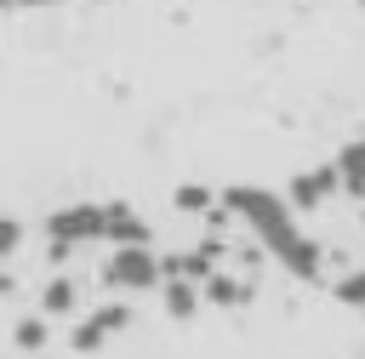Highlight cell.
<instances>
[{"instance_id": "1", "label": "cell", "mask_w": 365, "mask_h": 359, "mask_svg": "<svg viewBox=\"0 0 365 359\" xmlns=\"http://www.w3.org/2000/svg\"><path fill=\"white\" fill-rule=\"evenodd\" d=\"M228 205H234V217L274 251L279 268H291L297 279H319V245H314L308 234H297L291 199H279V194H268V188H228Z\"/></svg>"}, {"instance_id": "2", "label": "cell", "mask_w": 365, "mask_h": 359, "mask_svg": "<svg viewBox=\"0 0 365 359\" xmlns=\"http://www.w3.org/2000/svg\"><path fill=\"white\" fill-rule=\"evenodd\" d=\"M103 279L114 291H154L160 285V256L148 245H114V256L103 262Z\"/></svg>"}, {"instance_id": "3", "label": "cell", "mask_w": 365, "mask_h": 359, "mask_svg": "<svg viewBox=\"0 0 365 359\" xmlns=\"http://www.w3.org/2000/svg\"><path fill=\"white\" fill-rule=\"evenodd\" d=\"M46 234H51V256H63V251H74V245L103 239V211H97V205H68V211H51Z\"/></svg>"}, {"instance_id": "4", "label": "cell", "mask_w": 365, "mask_h": 359, "mask_svg": "<svg viewBox=\"0 0 365 359\" xmlns=\"http://www.w3.org/2000/svg\"><path fill=\"white\" fill-rule=\"evenodd\" d=\"M125 325H131V313H125L120 302H108V308H97V313H86V319L74 325V336H68V342H74L80 353H97V348H103L108 336H120Z\"/></svg>"}, {"instance_id": "5", "label": "cell", "mask_w": 365, "mask_h": 359, "mask_svg": "<svg viewBox=\"0 0 365 359\" xmlns=\"http://www.w3.org/2000/svg\"><path fill=\"white\" fill-rule=\"evenodd\" d=\"M103 239H114V245H148V228H143L125 205H108V211H103Z\"/></svg>"}, {"instance_id": "6", "label": "cell", "mask_w": 365, "mask_h": 359, "mask_svg": "<svg viewBox=\"0 0 365 359\" xmlns=\"http://www.w3.org/2000/svg\"><path fill=\"white\" fill-rule=\"evenodd\" d=\"M331 188H336V171H308V177L291 182V199H297V205H319Z\"/></svg>"}, {"instance_id": "7", "label": "cell", "mask_w": 365, "mask_h": 359, "mask_svg": "<svg viewBox=\"0 0 365 359\" xmlns=\"http://www.w3.org/2000/svg\"><path fill=\"white\" fill-rule=\"evenodd\" d=\"M336 182H342L348 194H365V142L342 148V160H336Z\"/></svg>"}, {"instance_id": "8", "label": "cell", "mask_w": 365, "mask_h": 359, "mask_svg": "<svg viewBox=\"0 0 365 359\" xmlns=\"http://www.w3.org/2000/svg\"><path fill=\"white\" fill-rule=\"evenodd\" d=\"M194 308H200V285H188V279H171V285H165V313H171V319H188Z\"/></svg>"}, {"instance_id": "9", "label": "cell", "mask_w": 365, "mask_h": 359, "mask_svg": "<svg viewBox=\"0 0 365 359\" xmlns=\"http://www.w3.org/2000/svg\"><path fill=\"white\" fill-rule=\"evenodd\" d=\"M40 308L46 313H74V279H51L46 296H40Z\"/></svg>"}, {"instance_id": "10", "label": "cell", "mask_w": 365, "mask_h": 359, "mask_svg": "<svg viewBox=\"0 0 365 359\" xmlns=\"http://www.w3.org/2000/svg\"><path fill=\"white\" fill-rule=\"evenodd\" d=\"M205 296H211V302H245V296H251V291H245V285H240V279H222V274H217V279H211V285H205Z\"/></svg>"}, {"instance_id": "11", "label": "cell", "mask_w": 365, "mask_h": 359, "mask_svg": "<svg viewBox=\"0 0 365 359\" xmlns=\"http://www.w3.org/2000/svg\"><path fill=\"white\" fill-rule=\"evenodd\" d=\"M11 336H17V348H29V353H34V348H46V319H17V331H11Z\"/></svg>"}, {"instance_id": "12", "label": "cell", "mask_w": 365, "mask_h": 359, "mask_svg": "<svg viewBox=\"0 0 365 359\" xmlns=\"http://www.w3.org/2000/svg\"><path fill=\"white\" fill-rule=\"evenodd\" d=\"M336 296H342L348 308H365V268H359V274H348V279L336 285Z\"/></svg>"}, {"instance_id": "13", "label": "cell", "mask_w": 365, "mask_h": 359, "mask_svg": "<svg viewBox=\"0 0 365 359\" xmlns=\"http://www.w3.org/2000/svg\"><path fill=\"white\" fill-rule=\"evenodd\" d=\"M23 245V222H11V217H0V256H11Z\"/></svg>"}, {"instance_id": "14", "label": "cell", "mask_w": 365, "mask_h": 359, "mask_svg": "<svg viewBox=\"0 0 365 359\" xmlns=\"http://www.w3.org/2000/svg\"><path fill=\"white\" fill-rule=\"evenodd\" d=\"M205 199H211L205 188H177V205H182V211H205Z\"/></svg>"}, {"instance_id": "15", "label": "cell", "mask_w": 365, "mask_h": 359, "mask_svg": "<svg viewBox=\"0 0 365 359\" xmlns=\"http://www.w3.org/2000/svg\"><path fill=\"white\" fill-rule=\"evenodd\" d=\"M11 6H57V0H11Z\"/></svg>"}]
</instances>
